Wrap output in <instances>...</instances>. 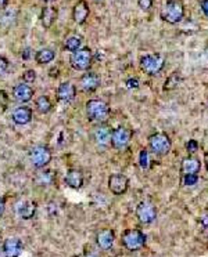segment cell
<instances>
[{"label":"cell","instance_id":"cell-1","mask_svg":"<svg viewBox=\"0 0 208 257\" xmlns=\"http://www.w3.org/2000/svg\"><path fill=\"white\" fill-rule=\"evenodd\" d=\"M160 17L168 23H178L183 20L184 6L181 0H169L161 7Z\"/></svg>","mask_w":208,"mask_h":257},{"label":"cell","instance_id":"cell-2","mask_svg":"<svg viewBox=\"0 0 208 257\" xmlns=\"http://www.w3.org/2000/svg\"><path fill=\"white\" fill-rule=\"evenodd\" d=\"M121 243L129 252H136L146 245V235L140 230L129 228L127 231H124L122 238H121Z\"/></svg>","mask_w":208,"mask_h":257},{"label":"cell","instance_id":"cell-3","mask_svg":"<svg viewBox=\"0 0 208 257\" xmlns=\"http://www.w3.org/2000/svg\"><path fill=\"white\" fill-rule=\"evenodd\" d=\"M86 114L89 120L104 122L110 117V107L102 100H89L86 102Z\"/></svg>","mask_w":208,"mask_h":257},{"label":"cell","instance_id":"cell-4","mask_svg":"<svg viewBox=\"0 0 208 257\" xmlns=\"http://www.w3.org/2000/svg\"><path fill=\"white\" fill-rule=\"evenodd\" d=\"M92 61H93V54H92V50L89 47H83V48L74 51L71 58H70L71 67L77 70H89V67L92 65Z\"/></svg>","mask_w":208,"mask_h":257},{"label":"cell","instance_id":"cell-5","mask_svg":"<svg viewBox=\"0 0 208 257\" xmlns=\"http://www.w3.org/2000/svg\"><path fill=\"white\" fill-rule=\"evenodd\" d=\"M149 147L156 155H167L171 151L172 142L165 133H156L149 137Z\"/></svg>","mask_w":208,"mask_h":257},{"label":"cell","instance_id":"cell-6","mask_svg":"<svg viewBox=\"0 0 208 257\" xmlns=\"http://www.w3.org/2000/svg\"><path fill=\"white\" fill-rule=\"evenodd\" d=\"M164 58L160 54H146L140 58V68L147 75H157L164 68Z\"/></svg>","mask_w":208,"mask_h":257},{"label":"cell","instance_id":"cell-7","mask_svg":"<svg viewBox=\"0 0 208 257\" xmlns=\"http://www.w3.org/2000/svg\"><path fill=\"white\" fill-rule=\"evenodd\" d=\"M29 159H31V164L38 167V169H42L45 167L46 164H50L52 161V152L48 147L45 145H36L31 149L29 152Z\"/></svg>","mask_w":208,"mask_h":257},{"label":"cell","instance_id":"cell-8","mask_svg":"<svg viewBox=\"0 0 208 257\" xmlns=\"http://www.w3.org/2000/svg\"><path fill=\"white\" fill-rule=\"evenodd\" d=\"M136 217L142 224H152L157 218V209L152 202H140L136 206Z\"/></svg>","mask_w":208,"mask_h":257},{"label":"cell","instance_id":"cell-9","mask_svg":"<svg viewBox=\"0 0 208 257\" xmlns=\"http://www.w3.org/2000/svg\"><path fill=\"white\" fill-rule=\"evenodd\" d=\"M130 139H132V130H129L128 127H122L121 126V127H117L115 130H112L111 144L114 148H125L129 144Z\"/></svg>","mask_w":208,"mask_h":257},{"label":"cell","instance_id":"cell-10","mask_svg":"<svg viewBox=\"0 0 208 257\" xmlns=\"http://www.w3.org/2000/svg\"><path fill=\"white\" fill-rule=\"evenodd\" d=\"M129 188V180L127 176L124 174H111L108 179V189L111 191L114 195H122L128 191Z\"/></svg>","mask_w":208,"mask_h":257},{"label":"cell","instance_id":"cell-11","mask_svg":"<svg viewBox=\"0 0 208 257\" xmlns=\"http://www.w3.org/2000/svg\"><path fill=\"white\" fill-rule=\"evenodd\" d=\"M100 83H102V79L95 72H88L80 78V87L86 93H92V92L97 90Z\"/></svg>","mask_w":208,"mask_h":257},{"label":"cell","instance_id":"cell-12","mask_svg":"<svg viewBox=\"0 0 208 257\" xmlns=\"http://www.w3.org/2000/svg\"><path fill=\"white\" fill-rule=\"evenodd\" d=\"M89 4L86 0H79L74 8H72V18L74 21L78 23V25H82V23H86L89 17Z\"/></svg>","mask_w":208,"mask_h":257},{"label":"cell","instance_id":"cell-13","mask_svg":"<svg viewBox=\"0 0 208 257\" xmlns=\"http://www.w3.org/2000/svg\"><path fill=\"white\" fill-rule=\"evenodd\" d=\"M13 95L18 102H28L32 100L33 89L26 83H20L13 89Z\"/></svg>","mask_w":208,"mask_h":257},{"label":"cell","instance_id":"cell-14","mask_svg":"<svg viewBox=\"0 0 208 257\" xmlns=\"http://www.w3.org/2000/svg\"><path fill=\"white\" fill-rule=\"evenodd\" d=\"M114 241H115V233L107 228V230H102L96 236V242L99 245V248L103 250H108L111 249L112 245H114Z\"/></svg>","mask_w":208,"mask_h":257},{"label":"cell","instance_id":"cell-15","mask_svg":"<svg viewBox=\"0 0 208 257\" xmlns=\"http://www.w3.org/2000/svg\"><path fill=\"white\" fill-rule=\"evenodd\" d=\"M201 169L200 161L194 156H187L182 161L181 164V173L182 176H187V174H199Z\"/></svg>","mask_w":208,"mask_h":257},{"label":"cell","instance_id":"cell-16","mask_svg":"<svg viewBox=\"0 0 208 257\" xmlns=\"http://www.w3.org/2000/svg\"><path fill=\"white\" fill-rule=\"evenodd\" d=\"M23 250V243L18 238H8L3 243V252L6 257H18Z\"/></svg>","mask_w":208,"mask_h":257},{"label":"cell","instance_id":"cell-17","mask_svg":"<svg viewBox=\"0 0 208 257\" xmlns=\"http://www.w3.org/2000/svg\"><path fill=\"white\" fill-rule=\"evenodd\" d=\"M75 95H77V89L70 82L61 83L57 89V98L60 101H72L75 98Z\"/></svg>","mask_w":208,"mask_h":257},{"label":"cell","instance_id":"cell-18","mask_svg":"<svg viewBox=\"0 0 208 257\" xmlns=\"http://www.w3.org/2000/svg\"><path fill=\"white\" fill-rule=\"evenodd\" d=\"M11 119L16 125H26L32 119V109L28 108V107H18L17 109H14Z\"/></svg>","mask_w":208,"mask_h":257},{"label":"cell","instance_id":"cell-19","mask_svg":"<svg viewBox=\"0 0 208 257\" xmlns=\"http://www.w3.org/2000/svg\"><path fill=\"white\" fill-rule=\"evenodd\" d=\"M17 214L20 218H24V220H29L35 216V211H36V203L31 202V201H24V202H20L17 205Z\"/></svg>","mask_w":208,"mask_h":257},{"label":"cell","instance_id":"cell-20","mask_svg":"<svg viewBox=\"0 0 208 257\" xmlns=\"http://www.w3.org/2000/svg\"><path fill=\"white\" fill-rule=\"evenodd\" d=\"M65 184L70 188H74V189H79L83 184V176L78 169H70L65 174Z\"/></svg>","mask_w":208,"mask_h":257},{"label":"cell","instance_id":"cell-21","mask_svg":"<svg viewBox=\"0 0 208 257\" xmlns=\"http://www.w3.org/2000/svg\"><path fill=\"white\" fill-rule=\"evenodd\" d=\"M111 134L112 130L107 126H100L97 127L95 133H93V137H95V141L99 145H107L108 142H111Z\"/></svg>","mask_w":208,"mask_h":257},{"label":"cell","instance_id":"cell-22","mask_svg":"<svg viewBox=\"0 0 208 257\" xmlns=\"http://www.w3.org/2000/svg\"><path fill=\"white\" fill-rule=\"evenodd\" d=\"M57 17V10L54 7H43L42 10V14H40V21H42V25L45 26V28H50L53 23H54V20H56Z\"/></svg>","mask_w":208,"mask_h":257},{"label":"cell","instance_id":"cell-23","mask_svg":"<svg viewBox=\"0 0 208 257\" xmlns=\"http://www.w3.org/2000/svg\"><path fill=\"white\" fill-rule=\"evenodd\" d=\"M35 60L38 64H49L54 60V51L52 48H40L35 55Z\"/></svg>","mask_w":208,"mask_h":257},{"label":"cell","instance_id":"cell-24","mask_svg":"<svg viewBox=\"0 0 208 257\" xmlns=\"http://www.w3.org/2000/svg\"><path fill=\"white\" fill-rule=\"evenodd\" d=\"M35 107L39 114H48L52 109V101L48 95H40L39 98H36V101H35Z\"/></svg>","mask_w":208,"mask_h":257},{"label":"cell","instance_id":"cell-25","mask_svg":"<svg viewBox=\"0 0 208 257\" xmlns=\"http://www.w3.org/2000/svg\"><path fill=\"white\" fill-rule=\"evenodd\" d=\"M80 45H82V38L80 36H70L68 39H65V48L68 51H77L79 50Z\"/></svg>","mask_w":208,"mask_h":257},{"label":"cell","instance_id":"cell-26","mask_svg":"<svg viewBox=\"0 0 208 257\" xmlns=\"http://www.w3.org/2000/svg\"><path fill=\"white\" fill-rule=\"evenodd\" d=\"M54 180V176H53V171L52 170H45L40 171L38 174V183L42 184V186H48V184H52Z\"/></svg>","mask_w":208,"mask_h":257},{"label":"cell","instance_id":"cell-27","mask_svg":"<svg viewBox=\"0 0 208 257\" xmlns=\"http://www.w3.org/2000/svg\"><path fill=\"white\" fill-rule=\"evenodd\" d=\"M179 82H181V76L178 75V72H174V73L165 80L164 90H172V89H175V87H178V85H179Z\"/></svg>","mask_w":208,"mask_h":257},{"label":"cell","instance_id":"cell-28","mask_svg":"<svg viewBox=\"0 0 208 257\" xmlns=\"http://www.w3.org/2000/svg\"><path fill=\"white\" fill-rule=\"evenodd\" d=\"M182 181L184 186H194L199 181V176L197 174H187V176H182Z\"/></svg>","mask_w":208,"mask_h":257},{"label":"cell","instance_id":"cell-29","mask_svg":"<svg viewBox=\"0 0 208 257\" xmlns=\"http://www.w3.org/2000/svg\"><path fill=\"white\" fill-rule=\"evenodd\" d=\"M35 79H36V72L33 70H26L24 73V82L28 85V83H33L35 82Z\"/></svg>","mask_w":208,"mask_h":257},{"label":"cell","instance_id":"cell-30","mask_svg":"<svg viewBox=\"0 0 208 257\" xmlns=\"http://www.w3.org/2000/svg\"><path fill=\"white\" fill-rule=\"evenodd\" d=\"M186 149H187L190 154H194V152L199 149V142L196 140H189L186 142Z\"/></svg>","mask_w":208,"mask_h":257},{"label":"cell","instance_id":"cell-31","mask_svg":"<svg viewBox=\"0 0 208 257\" xmlns=\"http://www.w3.org/2000/svg\"><path fill=\"white\" fill-rule=\"evenodd\" d=\"M140 166L146 169L149 166V156H147V151L146 149H142L140 152Z\"/></svg>","mask_w":208,"mask_h":257},{"label":"cell","instance_id":"cell-32","mask_svg":"<svg viewBox=\"0 0 208 257\" xmlns=\"http://www.w3.org/2000/svg\"><path fill=\"white\" fill-rule=\"evenodd\" d=\"M137 4L142 10H149L153 6V0H137Z\"/></svg>","mask_w":208,"mask_h":257},{"label":"cell","instance_id":"cell-33","mask_svg":"<svg viewBox=\"0 0 208 257\" xmlns=\"http://www.w3.org/2000/svg\"><path fill=\"white\" fill-rule=\"evenodd\" d=\"M8 68V61L7 58H4L3 55H0V75L4 73Z\"/></svg>","mask_w":208,"mask_h":257},{"label":"cell","instance_id":"cell-34","mask_svg":"<svg viewBox=\"0 0 208 257\" xmlns=\"http://www.w3.org/2000/svg\"><path fill=\"white\" fill-rule=\"evenodd\" d=\"M125 85H127L128 89H137V87H139V80H137L136 78L128 79V80L125 82Z\"/></svg>","mask_w":208,"mask_h":257},{"label":"cell","instance_id":"cell-35","mask_svg":"<svg viewBox=\"0 0 208 257\" xmlns=\"http://www.w3.org/2000/svg\"><path fill=\"white\" fill-rule=\"evenodd\" d=\"M199 223H200V226L203 227V230H207L208 228V211L207 213H204L203 216L199 220Z\"/></svg>","mask_w":208,"mask_h":257},{"label":"cell","instance_id":"cell-36","mask_svg":"<svg viewBox=\"0 0 208 257\" xmlns=\"http://www.w3.org/2000/svg\"><path fill=\"white\" fill-rule=\"evenodd\" d=\"M200 6H201V10H203V13L208 17V0H201Z\"/></svg>","mask_w":208,"mask_h":257},{"label":"cell","instance_id":"cell-37","mask_svg":"<svg viewBox=\"0 0 208 257\" xmlns=\"http://www.w3.org/2000/svg\"><path fill=\"white\" fill-rule=\"evenodd\" d=\"M3 211H4V202H3V199L0 198V217H1V214H3Z\"/></svg>","mask_w":208,"mask_h":257},{"label":"cell","instance_id":"cell-38","mask_svg":"<svg viewBox=\"0 0 208 257\" xmlns=\"http://www.w3.org/2000/svg\"><path fill=\"white\" fill-rule=\"evenodd\" d=\"M6 6H7V0H0V10H3Z\"/></svg>","mask_w":208,"mask_h":257},{"label":"cell","instance_id":"cell-39","mask_svg":"<svg viewBox=\"0 0 208 257\" xmlns=\"http://www.w3.org/2000/svg\"><path fill=\"white\" fill-rule=\"evenodd\" d=\"M204 162H206V167L208 170V154H206V156H204Z\"/></svg>","mask_w":208,"mask_h":257},{"label":"cell","instance_id":"cell-40","mask_svg":"<svg viewBox=\"0 0 208 257\" xmlns=\"http://www.w3.org/2000/svg\"><path fill=\"white\" fill-rule=\"evenodd\" d=\"M28 55H29V50H25V54H24V58H28Z\"/></svg>","mask_w":208,"mask_h":257},{"label":"cell","instance_id":"cell-41","mask_svg":"<svg viewBox=\"0 0 208 257\" xmlns=\"http://www.w3.org/2000/svg\"><path fill=\"white\" fill-rule=\"evenodd\" d=\"M86 257H99V256H96V255H88Z\"/></svg>","mask_w":208,"mask_h":257},{"label":"cell","instance_id":"cell-42","mask_svg":"<svg viewBox=\"0 0 208 257\" xmlns=\"http://www.w3.org/2000/svg\"><path fill=\"white\" fill-rule=\"evenodd\" d=\"M40 1H53V0H40Z\"/></svg>","mask_w":208,"mask_h":257},{"label":"cell","instance_id":"cell-43","mask_svg":"<svg viewBox=\"0 0 208 257\" xmlns=\"http://www.w3.org/2000/svg\"><path fill=\"white\" fill-rule=\"evenodd\" d=\"M207 245H208V236H207Z\"/></svg>","mask_w":208,"mask_h":257}]
</instances>
